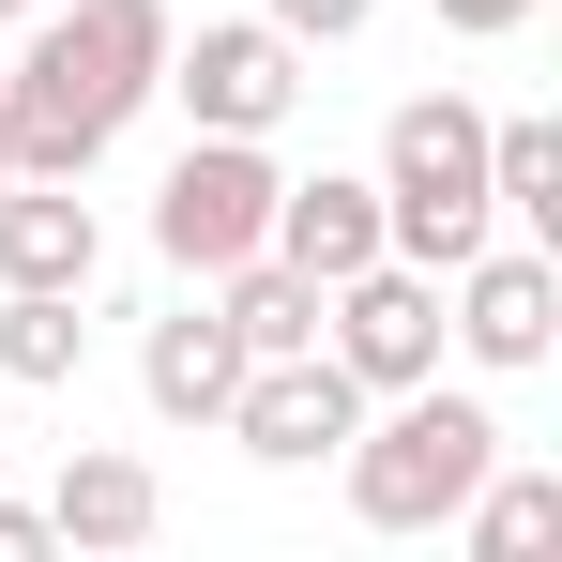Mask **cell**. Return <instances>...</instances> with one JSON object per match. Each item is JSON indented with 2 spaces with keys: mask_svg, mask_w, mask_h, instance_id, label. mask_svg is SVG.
<instances>
[{
  "mask_svg": "<svg viewBox=\"0 0 562 562\" xmlns=\"http://www.w3.org/2000/svg\"><path fill=\"white\" fill-rule=\"evenodd\" d=\"M486 198H502V228L517 244H562V122H486Z\"/></svg>",
  "mask_w": 562,
  "mask_h": 562,
  "instance_id": "5bb4252c",
  "label": "cell"
},
{
  "mask_svg": "<svg viewBox=\"0 0 562 562\" xmlns=\"http://www.w3.org/2000/svg\"><path fill=\"white\" fill-rule=\"evenodd\" d=\"M106 274V213L77 183H0V289H92Z\"/></svg>",
  "mask_w": 562,
  "mask_h": 562,
  "instance_id": "7c38bea8",
  "label": "cell"
},
{
  "mask_svg": "<svg viewBox=\"0 0 562 562\" xmlns=\"http://www.w3.org/2000/svg\"><path fill=\"white\" fill-rule=\"evenodd\" d=\"M153 92L183 106L198 137H274L289 106H304V46H289L274 15H198V31H168V77Z\"/></svg>",
  "mask_w": 562,
  "mask_h": 562,
  "instance_id": "5b68a950",
  "label": "cell"
},
{
  "mask_svg": "<svg viewBox=\"0 0 562 562\" xmlns=\"http://www.w3.org/2000/svg\"><path fill=\"white\" fill-rule=\"evenodd\" d=\"M168 77V0H46L15 15V61H0V153L15 183H92L122 153V122Z\"/></svg>",
  "mask_w": 562,
  "mask_h": 562,
  "instance_id": "6da1fadb",
  "label": "cell"
},
{
  "mask_svg": "<svg viewBox=\"0 0 562 562\" xmlns=\"http://www.w3.org/2000/svg\"><path fill=\"white\" fill-rule=\"evenodd\" d=\"M274 137H183L168 153V183H153V259L168 274H228V259H259L274 244Z\"/></svg>",
  "mask_w": 562,
  "mask_h": 562,
  "instance_id": "277c9868",
  "label": "cell"
},
{
  "mask_svg": "<svg viewBox=\"0 0 562 562\" xmlns=\"http://www.w3.org/2000/svg\"><path fill=\"white\" fill-rule=\"evenodd\" d=\"M380 244L395 259H426V274H457L471 244L502 228V198H486V106L471 92H411L380 122Z\"/></svg>",
  "mask_w": 562,
  "mask_h": 562,
  "instance_id": "3957f363",
  "label": "cell"
},
{
  "mask_svg": "<svg viewBox=\"0 0 562 562\" xmlns=\"http://www.w3.org/2000/svg\"><path fill=\"white\" fill-rule=\"evenodd\" d=\"M0 457H15V441H0Z\"/></svg>",
  "mask_w": 562,
  "mask_h": 562,
  "instance_id": "44dd1931",
  "label": "cell"
},
{
  "mask_svg": "<svg viewBox=\"0 0 562 562\" xmlns=\"http://www.w3.org/2000/svg\"><path fill=\"white\" fill-rule=\"evenodd\" d=\"M350 426H366V380L335 366V350H259L244 395H228V441H244L259 471H319Z\"/></svg>",
  "mask_w": 562,
  "mask_h": 562,
  "instance_id": "ba28073f",
  "label": "cell"
},
{
  "mask_svg": "<svg viewBox=\"0 0 562 562\" xmlns=\"http://www.w3.org/2000/svg\"><path fill=\"white\" fill-rule=\"evenodd\" d=\"M15 15H46V0H0V31H15Z\"/></svg>",
  "mask_w": 562,
  "mask_h": 562,
  "instance_id": "d6986e66",
  "label": "cell"
},
{
  "mask_svg": "<svg viewBox=\"0 0 562 562\" xmlns=\"http://www.w3.org/2000/svg\"><path fill=\"white\" fill-rule=\"evenodd\" d=\"M46 532H61V548H153V532H168V486H153V457H122V441H77V457H61V486H46Z\"/></svg>",
  "mask_w": 562,
  "mask_h": 562,
  "instance_id": "8fae6325",
  "label": "cell"
},
{
  "mask_svg": "<svg viewBox=\"0 0 562 562\" xmlns=\"http://www.w3.org/2000/svg\"><path fill=\"white\" fill-rule=\"evenodd\" d=\"M0 183H15V153H0Z\"/></svg>",
  "mask_w": 562,
  "mask_h": 562,
  "instance_id": "ffe728a7",
  "label": "cell"
},
{
  "mask_svg": "<svg viewBox=\"0 0 562 562\" xmlns=\"http://www.w3.org/2000/svg\"><path fill=\"white\" fill-rule=\"evenodd\" d=\"M486 457H502V411L457 380H411V395H366V426L335 441V486H350L366 532H457Z\"/></svg>",
  "mask_w": 562,
  "mask_h": 562,
  "instance_id": "7a4b0ae2",
  "label": "cell"
},
{
  "mask_svg": "<svg viewBox=\"0 0 562 562\" xmlns=\"http://www.w3.org/2000/svg\"><path fill=\"white\" fill-rule=\"evenodd\" d=\"M137 395H153V426H228V395H244V335L213 319V289L168 304V319L137 335Z\"/></svg>",
  "mask_w": 562,
  "mask_h": 562,
  "instance_id": "9c48e42d",
  "label": "cell"
},
{
  "mask_svg": "<svg viewBox=\"0 0 562 562\" xmlns=\"http://www.w3.org/2000/svg\"><path fill=\"white\" fill-rule=\"evenodd\" d=\"M61 548V532H46V502H15V486H0V562H46Z\"/></svg>",
  "mask_w": 562,
  "mask_h": 562,
  "instance_id": "ac0fdd59",
  "label": "cell"
},
{
  "mask_svg": "<svg viewBox=\"0 0 562 562\" xmlns=\"http://www.w3.org/2000/svg\"><path fill=\"white\" fill-rule=\"evenodd\" d=\"M441 31H471V46H502V31H532V0H441Z\"/></svg>",
  "mask_w": 562,
  "mask_h": 562,
  "instance_id": "e0dca14e",
  "label": "cell"
},
{
  "mask_svg": "<svg viewBox=\"0 0 562 562\" xmlns=\"http://www.w3.org/2000/svg\"><path fill=\"white\" fill-rule=\"evenodd\" d=\"M274 259L289 274H366V259H395V244H380V183L366 168H289L274 183Z\"/></svg>",
  "mask_w": 562,
  "mask_h": 562,
  "instance_id": "30bf717a",
  "label": "cell"
},
{
  "mask_svg": "<svg viewBox=\"0 0 562 562\" xmlns=\"http://www.w3.org/2000/svg\"><path fill=\"white\" fill-rule=\"evenodd\" d=\"M457 548H471V562H532V548H562V471L502 441V457H486V486L457 502Z\"/></svg>",
  "mask_w": 562,
  "mask_h": 562,
  "instance_id": "4fadbf2b",
  "label": "cell"
},
{
  "mask_svg": "<svg viewBox=\"0 0 562 562\" xmlns=\"http://www.w3.org/2000/svg\"><path fill=\"white\" fill-rule=\"evenodd\" d=\"M92 289H0V380H31V395H61V380L92 366V319H77Z\"/></svg>",
  "mask_w": 562,
  "mask_h": 562,
  "instance_id": "9a60e30c",
  "label": "cell"
},
{
  "mask_svg": "<svg viewBox=\"0 0 562 562\" xmlns=\"http://www.w3.org/2000/svg\"><path fill=\"white\" fill-rule=\"evenodd\" d=\"M441 350H471L486 380H532L562 350V259L517 244V228H486L457 274H441Z\"/></svg>",
  "mask_w": 562,
  "mask_h": 562,
  "instance_id": "8992f818",
  "label": "cell"
},
{
  "mask_svg": "<svg viewBox=\"0 0 562 562\" xmlns=\"http://www.w3.org/2000/svg\"><path fill=\"white\" fill-rule=\"evenodd\" d=\"M319 350L366 380V395L441 380V274H426V259H366V274H335V289H319Z\"/></svg>",
  "mask_w": 562,
  "mask_h": 562,
  "instance_id": "52a82bcc",
  "label": "cell"
},
{
  "mask_svg": "<svg viewBox=\"0 0 562 562\" xmlns=\"http://www.w3.org/2000/svg\"><path fill=\"white\" fill-rule=\"evenodd\" d=\"M259 15H274V31H289V46H350V31H366V15H380V0H259Z\"/></svg>",
  "mask_w": 562,
  "mask_h": 562,
  "instance_id": "2e32d148",
  "label": "cell"
}]
</instances>
